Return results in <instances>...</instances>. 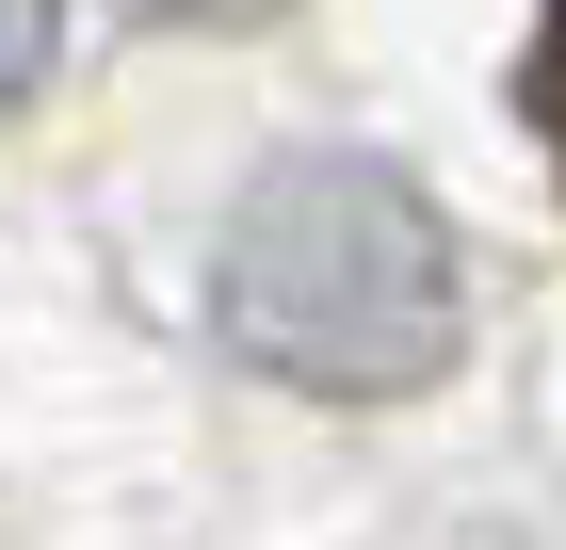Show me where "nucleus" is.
I'll list each match as a JSON object with an SVG mask.
<instances>
[{
    "mask_svg": "<svg viewBox=\"0 0 566 550\" xmlns=\"http://www.w3.org/2000/svg\"><path fill=\"white\" fill-rule=\"evenodd\" d=\"M211 324L243 373L307 388V405H405L470 340V259L405 163L292 146V163L243 178V211L211 243Z\"/></svg>",
    "mask_w": 566,
    "mask_h": 550,
    "instance_id": "f257e3e1",
    "label": "nucleus"
},
{
    "mask_svg": "<svg viewBox=\"0 0 566 550\" xmlns=\"http://www.w3.org/2000/svg\"><path fill=\"white\" fill-rule=\"evenodd\" d=\"M518 114H534V146H551V178H566V0H534V65H518Z\"/></svg>",
    "mask_w": 566,
    "mask_h": 550,
    "instance_id": "f03ea898",
    "label": "nucleus"
},
{
    "mask_svg": "<svg viewBox=\"0 0 566 550\" xmlns=\"http://www.w3.org/2000/svg\"><path fill=\"white\" fill-rule=\"evenodd\" d=\"M49 33H65V0H0V114L49 82Z\"/></svg>",
    "mask_w": 566,
    "mask_h": 550,
    "instance_id": "7ed1b4c3",
    "label": "nucleus"
},
{
    "mask_svg": "<svg viewBox=\"0 0 566 550\" xmlns=\"http://www.w3.org/2000/svg\"><path fill=\"white\" fill-rule=\"evenodd\" d=\"M146 17H178V33H243V17H275V0H146Z\"/></svg>",
    "mask_w": 566,
    "mask_h": 550,
    "instance_id": "20e7f679",
    "label": "nucleus"
}]
</instances>
